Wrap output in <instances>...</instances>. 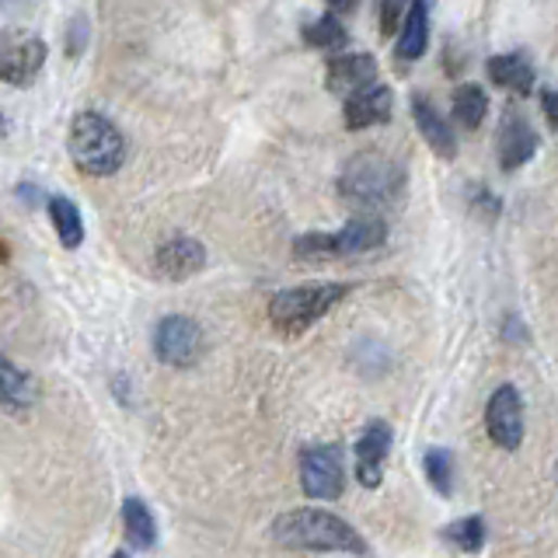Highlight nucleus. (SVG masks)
Returning <instances> with one entry per match:
<instances>
[{
	"mask_svg": "<svg viewBox=\"0 0 558 558\" xmlns=\"http://www.w3.org/2000/svg\"><path fill=\"white\" fill-rule=\"evenodd\" d=\"M49 217H53L56 238L63 241V249H77V244L85 241V220H80L77 206L67 195H53V200H49Z\"/></svg>",
	"mask_w": 558,
	"mask_h": 558,
	"instance_id": "20",
	"label": "nucleus"
},
{
	"mask_svg": "<svg viewBox=\"0 0 558 558\" xmlns=\"http://www.w3.org/2000/svg\"><path fill=\"white\" fill-rule=\"evenodd\" d=\"M422 468H426V479L433 482V489L440 492V496H451V489H454V457L443 447H433V451H426Z\"/></svg>",
	"mask_w": 558,
	"mask_h": 558,
	"instance_id": "22",
	"label": "nucleus"
},
{
	"mask_svg": "<svg viewBox=\"0 0 558 558\" xmlns=\"http://www.w3.org/2000/svg\"><path fill=\"white\" fill-rule=\"evenodd\" d=\"M154 353L168 367H192L203 353V332L200 325L186 315H168L154 328Z\"/></svg>",
	"mask_w": 558,
	"mask_h": 558,
	"instance_id": "7",
	"label": "nucleus"
},
{
	"mask_svg": "<svg viewBox=\"0 0 558 558\" xmlns=\"http://www.w3.org/2000/svg\"><path fill=\"white\" fill-rule=\"evenodd\" d=\"M489 80L513 94H531L534 88V67L523 53H503L489 60Z\"/></svg>",
	"mask_w": 558,
	"mask_h": 558,
	"instance_id": "17",
	"label": "nucleus"
},
{
	"mask_svg": "<svg viewBox=\"0 0 558 558\" xmlns=\"http://www.w3.org/2000/svg\"><path fill=\"white\" fill-rule=\"evenodd\" d=\"M537 151V137L534 129L528 126V119L520 116V112H506V119L499 126V161L506 172L520 168V164H528Z\"/></svg>",
	"mask_w": 558,
	"mask_h": 558,
	"instance_id": "12",
	"label": "nucleus"
},
{
	"mask_svg": "<svg viewBox=\"0 0 558 558\" xmlns=\"http://www.w3.org/2000/svg\"><path fill=\"white\" fill-rule=\"evenodd\" d=\"M485 430L492 443L503 451H517L523 440V402L517 395V388L503 384L499 391H492V398L485 405Z\"/></svg>",
	"mask_w": 558,
	"mask_h": 558,
	"instance_id": "8",
	"label": "nucleus"
},
{
	"mask_svg": "<svg viewBox=\"0 0 558 558\" xmlns=\"http://www.w3.org/2000/svg\"><path fill=\"white\" fill-rule=\"evenodd\" d=\"M206 266V249L200 241H192V238H172V241H164L157 255H154V269L157 276L164 279H175V283H182V279L195 276Z\"/></svg>",
	"mask_w": 558,
	"mask_h": 558,
	"instance_id": "10",
	"label": "nucleus"
},
{
	"mask_svg": "<svg viewBox=\"0 0 558 558\" xmlns=\"http://www.w3.org/2000/svg\"><path fill=\"white\" fill-rule=\"evenodd\" d=\"M388 241V224L377 217V213H364V217H353L339 234H332L335 244V258L339 255H359V252H373Z\"/></svg>",
	"mask_w": 558,
	"mask_h": 558,
	"instance_id": "13",
	"label": "nucleus"
},
{
	"mask_svg": "<svg viewBox=\"0 0 558 558\" xmlns=\"http://www.w3.org/2000/svg\"><path fill=\"white\" fill-rule=\"evenodd\" d=\"M325 4L332 8L335 14H353V11H356V4H359V0H325Z\"/></svg>",
	"mask_w": 558,
	"mask_h": 558,
	"instance_id": "29",
	"label": "nucleus"
},
{
	"mask_svg": "<svg viewBox=\"0 0 558 558\" xmlns=\"http://www.w3.org/2000/svg\"><path fill=\"white\" fill-rule=\"evenodd\" d=\"M342 297H346V287H301V290L276 293L269 304V321L283 335H304Z\"/></svg>",
	"mask_w": 558,
	"mask_h": 558,
	"instance_id": "4",
	"label": "nucleus"
},
{
	"mask_svg": "<svg viewBox=\"0 0 558 558\" xmlns=\"http://www.w3.org/2000/svg\"><path fill=\"white\" fill-rule=\"evenodd\" d=\"M301 485L310 499H339L346 489V461L339 443H321L301 454Z\"/></svg>",
	"mask_w": 558,
	"mask_h": 558,
	"instance_id": "6",
	"label": "nucleus"
},
{
	"mask_svg": "<svg viewBox=\"0 0 558 558\" xmlns=\"http://www.w3.org/2000/svg\"><path fill=\"white\" fill-rule=\"evenodd\" d=\"M42 388L36 373L22 370L11 356H0V408L11 416H28L39 405Z\"/></svg>",
	"mask_w": 558,
	"mask_h": 558,
	"instance_id": "9",
	"label": "nucleus"
},
{
	"mask_svg": "<svg viewBox=\"0 0 558 558\" xmlns=\"http://www.w3.org/2000/svg\"><path fill=\"white\" fill-rule=\"evenodd\" d=\"M405 186L402 168L391 157L377 154V151H364L346 161V168L339 175V195L342 203H350L356 210H384L395 206Z\"/></svg>",
	"mask_w": 558,
	"mask_h": 558,
	"instance_id": "2",
	"label": "nucleus"
},
{
	"mask_svg": "<svg viewBox=\"0 0 558 558\" xmlns=\"http://www.w3.org/2000/svg\"><path fill=\"white\" fill-rule=\"evenodd\" d=\"M405 8V0H381V31L391 36V31H398V14Z\"/></svg>",
	"mask_w": 558,
	"mask_h": 558,
	"instance_id": "26",
	"label": "nucleus"
},
{
	"mask_svg": "<svg viewBox=\"0 0 558 558\" xmlns=\"http://www.w3.org/2000/svg\"><path fill=\"white\" fill-rule=\"evenodd\" d=\"M489 112V94L479 85H461L454 91V119L465 129H479Z\"/></svg>",
	"mask_w": 558,
	"mask_h": 558,
	"instance_id": "21",
	"label": "nucleus"
},
{
	"mask_svg": "<svg viewBox=\"0 0 558 558\" xmlns=\"http://www.w3.org/2000/svg\"><path fill=\"white\" fill-rule=\"evenodd\" d=\"M388 451H391V430H388V422H370L364 440H359V447H356V474H359V485L377 489V485L384 482Z\"/></svg>",
	"mask_w": 558,
	"mask_h": 558,
	"instance_id": "11",
	"label": "nucleus"
},
{
	"mask_svg": "<svg viewBox=\"0 0 558 558\" xmlns=\"http://www.w3.org/2000/svg\"><path fill=\"white\" fill-rule=\"evenodd\" d=\"M123 528H126V537L134 548H154L157 541V523L147 510L143 499H126L123 503Z\"/></svg>",
	"mask_w": 558,
	"mask_h": 558,
	"instance_id": "19",
	"label": "nucleus"
},
{
	"mask_svg": "<svg viewBox=\"0 0 558 558\" xmlns=\"http://www.w3.org/2000/svg\"><path fill=\"white\" fill-rule=\"evenodd\" d=\"M377 80V60L367 53H350V56H335L328 63V88L335 94H356L370 88Z\"/></svg>",
	"mask_w": 558,
	"mask_h": 558,
	"instance_id": "14",
	"label": "nucleus"
},
{
	"mask_svg": "<svg viewBox=\"0 0 558 558\" xmlns=\"http://www.w3.org/2000/svg\"><path fill=\"white\" fill-rule=\"evenodd\" d=\"M426 42H430V11H426V0H413L398 31V56L408 63L419 60L426 53Z\"/></svg>",
	"mask_w": 558,
	"mask_h": 558,
	"instance_id": "18",
	"label": "nucleus"
},
{
	"mask_svg": "<svg viewBox=\"0 0 558 558\" xmlns=\"http://www.w3.org/2000/svg\"><path fill=\"white\" fill-rule=\"evenodd\" d=\"M541 102H545V116H548L551 129H558V94L545 91V94H541Z\"/></svg>",
	"mask_w": 558,
	"mask_h": 558,
	"instance_id": "28",
	"label": "nucleus"
},
{
	"mask_svg": "<svg viewBox=\"0 0 558 558\" xmlns=\"http://www.w3.org/2000/svg\"><path fill=\"white\" fill-rule=\"evenodd\" d=\"M304 39L315 49H335V46L346 42V28H342V22L335 18V14H325V18L310 22L304 28Z\"/></svg>",
	"mask_w": 558,
	"mask_h": 558,
	"instance_id": "23",
	"label": "nucleus"
},
{
	"mask_svg": "<svg viewBox=\"0 0 558 558\" xmlns=\"http://www.w3.org/2000/svg\"><path fill=\"white\" fill-rule=\"evenodd\" d=\"M391 119V91L384 85H373L350 94L346 102V126L350 129H367V126H381Z\"/></svg>",
	"mask_w": 558,
	"mask_h": 558,
	"instance_id": "15",
	"label": "nucleus"
},
{
	"mask_svg": "<svg viewBox=\"0 0 558 558\" xmlns=\"http://www.w3.org/2000/svg\"><path fill=\"white\" fill-rule=\"evenodd\" d=\"M71 157L91 178L116 175L126 161V140L119 126L109 123L102 112H77L71 123Z\"/></svg>",
	"mask_w": 558,
	"mask_h": 558,
	"instance_id": "3",
	"label": "nucleus"
},
{
	"mask_svg": "<svg viewBox=\"0 0 558 558\" xmlns=\"http://www.w3.org/2000/svg\"><path fill=\"white\" fill-rule=\"evenodd\" d=\"M447 537L454 541L457 548L465 551H479L485 545V520L482 517H465L447 528Z\"/></svg>",
	"mask_w": 558,
	"mask_h": 558,
	"instance_id": "24",
	"label": "nucleus"
},
{
	"mask_svg": "<svg viewBox=\"0 0 558 558\" xmlns=\"http://www.w3.org/2000/svg\"><path fill=\"white\" fill-rule=\"evenodd\" d=\"M413 112H416V123H419V129H422L426 143H430L440 157H454V154H457L454 129L447 126V119L440 116L436 105L430 102V98L416 94V98H413Z\"/></svg>",
	"mask_w": 558,
	"mask_h": 558,
	"instance_id": "16",
	"label": "nucleus"
},
{
	"mask_svg": "<svg viewBox=\"0 0 558 558\" xmlns=\"http://www.w3.org/2000/svg\"><path fill=\"white\" fill-rule=\"evenodd\" d=\"M88 42V22L85 18H74L71 22V46H67V53L71 56H77L80 53V46Z\"/></svg>",
	"mask_w": 558,
	"mask_h": 558,
	"instance_id": "27",
	"label": "nucleus"
},
{
	"mask_svg": "<svg viewBox=\"0 0 558 558\" xmlns=\"http://www.w3.org/2000/svg\"><path fill=\"white\" fill-rule=\"evenodd\" d=\"M272 541L290 551H353V555L367 551V541L346 520L325 510H290L283 517H276Z\"/></svg>",
	"mask_w": 558,
	"mask_h": 558,
	"instance_id": "1",
	"label": "nucleus"
},
{
	"mask_svg": "<svg viewBox=\"0 0 558 558\" xmlns=\"http://www.w3.org/2000/svg\"><path fill=\"white\" fill-rule=\"evenodd\" d=\"M49 49L39 36L22 28H0V80L11 88H28L46 67Z\"/></svg>",
	"mask_w": 558,
	"mask_h": 558,
	"instance_id": "5",
	"label": "nucleus"
},
{
	"mask_svg": "<svg viewBox=\"0 0 558 558\" xmlns=\"http://www.w3.org/2000/svg\"><path fill=\"white\" fill-rule=\"evenodd\" d=\"M293 252L301 262H318V258H335V244L332 234H304L293 241Z\"/></svg>",
	"mask_w": 558,
	"mask_h": 558,
	"instance_id": "25",
	"label": "nucleus"
}]
</instances>
